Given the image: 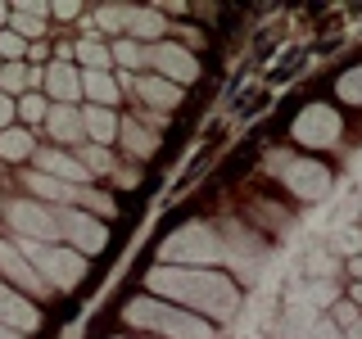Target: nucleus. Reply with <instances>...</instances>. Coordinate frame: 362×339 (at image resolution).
<instances>
[{
    "label": "nucleus",
    "mask_w": 362,
    "mask_h": 339,
    "mask_svg": "<svg viewBox=\"0 0 362 339\" xmlns=\"http://www.w3.org/2000/svg\"><path fill=\"white\" fill-rule=\"evenodd\" d=\"M145 64H150L158 77H168L173 86H186V82H195V77H199L195 54H190V50H181V45H173V41L145 45Z\"/></svg>",
    "instance_id": "1a4fd4ad"
},
{
    "label": "nucleus",
    "mask_w": 362,
    "mask_h": 339,
    "mask_svg": "<svg viewBox=\"0 0 362 339\" xmlns=\"http://www.w3.org/2000/svg\"><path fill=\"white\" fill-rule=\"evenodd\" d=\"M335 271H339V258L326 254V244H313L308 258H303V276H308V280H331Z\"/></svg>",
    "instance_id": "5701e85b"
},
{
    "label": "nucleus",
    "mask_w": 362,
    "mask_h": 339,
    "mask_svg": "<svg viewBox=\"0 0 362 339\" xmlns=\"http://www.w3.org/2000/svg\"><path fill=\"white\" fill-rule=\"evenodd\" d=\"M0 68H5V64H0Z\"/></svg>",
    "instance_id": "a18cd8bd"
},
{
    "label": "nucleus",
    "mask_w": 362,
    "mask_h": 339,
    "mask_svg": "<svg viewBox=\"0 0 362 339\" xmlns=\"http://www.w3.org/2000/svg\"><path fill=\"white\" fill-rule=\"evenodd\" d=\"M331 249H335V258H358L362 254V226H335L331 231Z\"/></svg>",
    "instance_id": "393cba45"
},
{
    "label": "nucleus",
    "mask_w": 362,
    "mask_h": 339,
    "mask_svg": "<svg viewBox=\"0 0 362 339\" xmlns=\"http://www.w3.org/2000/svg\"><path fill=\"white\" fill-rule=\"evenodd\" d=\"M349 303H354V308L362 312V280H354V290H349Z\"/></svg>",
    "instance_id": "a19ab883"
},
{
    "label": "nucleus",
    "mask_w": 362,
    "mask_h": 339,
    "mask_svg": "<svg viewBox=\"0 0 362 339\" xmlns=\"http://www.w3.org/2000/svg\"><path fill=\"white\" fill-rule=\"evenodd\" d=\"M303 339H344V331H339L331 316H317V321L308 326V335H303Z\"/></svg>",
    "instance_id": "c9c22d12"
},
{
    "label": "nucleus",
    "mask_w": 362,
    "mask_h": 339,
    "mask_svg": "<svg viewBox=\"0 0 362 339\" xmlns=\"http://www.w3.org/2000/svg\"><path fill=\"white\" fill-rule=\"evenodd\" d=\"M77 59H82L86 64V73H105V68L113 64V50H109V45H100V41H77Z\"/></svg>",
    "instance_id": "a878e982"
},
{
    "label": "nucleus",
    "mask_w": 362,
    "mask_h": 339,
    "mask_svg": "<svg viewBox=\"0 0 362 339\" xmlns=\"http://www.w3.org/2000/svg\"><path fill=\"white\" fill-rule=\"evenodd\" d=\"M37 167L45 177H54V181H64V186H86L90 172L82 167V158H68L64 150H41L37 154Z\"/></svg>",
    "instance_id": "ddd939ff"
},
{
    "label": "nucleus",
    "mask_w": 362,
    "mask_h": 339,
    "mask_svg": "<svg viewBox=\"0 0 362 339\" xmlns=\"http://www.w3.org/2000/svg\"><path fill=\"white\" fill-rule=\"evenodd\" d=\"M339 113L335 109H326V105H308L294 118V127H290V136L299 145H308V150H326V145H335L339 141Z\"/></svg>",
    "instance_id": "6e6552de"
},
{
    "label": "nucleus",
    "mask_w": 362,
    "mask_h": 339,
    "mask_svg": "<svg viewBox=\"0 0 362 339\" xmlns=\"http://www.w3.org/2000/svg\"><path fill=\"white\" fill-rule=\"evenodd\" d=\"M145 285H150V294H158L163 303H177V308L204 312V321H209V316L231 321V316L240 312V290H235V280L222 276V271L163 267V263H158V267L145 271Z\"/></svg>",
    "instance_id": "f257e3e1"
},
{
    "label": "nucleus",
    "mask_w": 362,
    "mask_h": 339,
    "mask_svg": "<svg viewBox=\"0 0 362 339\" xmlns=\"http://www.w3.org/2000/svg\"><path fill=\"white\" fill-rule=\"evenodd\" d=\"M45 90H50L54 105H73V100H82V73H77L73 64H50L45 68Z\"/></svg>",
    "instance_id": "4468645a"
},
{
    "label": "nucleus",
    "mask_w": 362,
    "mask_h": 339,
    "mask_svg": "<svg viewBox=\"0 0 362 339\" xmlns=\"http://www.w3.org/2000/svg\"><path fill=\"white\" fill-rule=\"evenodd\" d=\"M37 308H32L28 299H23L18 290H9V285H0V326H9V331H18V335H28V331H37Z\"/></svg>",
    "instance_id": "f8f14e48"
},
{
    "label": "nucleus",
    "mask_w": 362,
    "mask_h": 339,
    "mask_svg": "<svg viewBox=\"0 0 362 339\" xmlns=\"http://www.w3.org/2000/svg\"><path fill=\"white\" fill-rule=\"evenodd\" d=\"M59 18H77V0H59V5H50Z\"/></svg>",
    "instance_id": "58836bf2"
},
{
    "label": "nucleus",
    "mask_w": 362,
    "mask_h": 339,
    "mask_svg": "<svg viewBox=\"0 0 362 339\" xmlns=\"http://www.w3.org/2000/svg\"><path fill=\"white\" fill-rule=\"evenodd\" d=\"M82 95L90 105L100 109H113V100H118V82H113L109 73H82Z\"/></svg>",
    "instance_id": "4be33fe9"
},
{
    "label": "nucleus",
    "mask_w": 362,
    "mask_h": 339,
    "mask_svg": "<svg viewBox=\"0 0 362 339\" xmlns=\"http://www.w3.org/2000/svg\"><path fill=\"white\" fill-rule=\"evenodd\" d=\"M18 249L28 254V263L37 267V276L50 290H73L77 280H86V258L68 244H37V240H18Z\"/></svg>",
    "instance_id": "20e7f679"
},
{
    "label": "nucleus",
    "mask_w": 362,
    "mask_h": 339,
    "mask_svg": "<svg viewBox=\"0 0 362 339\" xmlns=\"http://www.w3.org/2000/svg\"><path fill=\"white\" fill-rule=\"evenodd\" d=\"M5 222L14 226L23 240H37V244H50V240H59V235H64L59 213L41 208V203H32V199H14V203H5Z\"/></svg>",
    "instance_id": "423d86ee"
},
{
    "label": "nucleus",
    "mask_w": 362,
    "mask_h": 339,
    "mask_svg": "<svg viewBox=\"0 0 362 339\" xmlns=\"http://www.w3.org/2000/svg\"><path fill=\"white\" fill-rule=\"evenodd\" d=\"M45 14H50V5H37V0L9 5V28H14L23 41H28V37H41V32H45Z\"/></svg>",
    "instance_id": "f3484780"
},
{
    "label": "nucleus",
    "mask_w": 362,
    "mask_h": 339,
    "mask_svg": "<svg viewBox=\"0 0 362 339\" xmlns=\"http://www.w3.org/2000/svg\"><path fill=\"white\" fill-rule=\"evenodd\" d=\"M0 23H9V5H0Z\"/></svg>",
    "instance_id": "c03bdc74"
},
{
    "label": "nucleus",
    "mask_w": 362,
    "mask_h": 339,
    "mask_svg": "<svg viewBox=\"0 0 362 339\" xmlns=\"http://www.w3.org/2000/svg\"><path fill=\"white\" fill-rule=\"evenodd\" d=\"M0 271H5V280H14L18 290H32V294H45V290H50L37 276V267L28 263V254H23L18 244H0Z\"/></svg>",
    "instance_id": "9d476101"
},
{
    "label": "nucleus",
    "mask_w": 362,
    "mask_h": 339,
    "mask_svg": "<svg viewBox=\"0 0 362 339\" xmlns=\"http://www.w3.org/2000/svg\"><path fill=\"white\" fill-rule=\"evenodd\" d=\"M272 167H281V181L290 186V195H299V199H308V203H317V199H326L331 195V172H326L317 158H286V154H272Z\"/></svg>",
    "instance_id": "39448f33"
},
{
    "label": "nucleus",
    "mask_w": 362,
    "mask_h": 339,
    "mask_svg": "<svg viewBox=\"0 0 362 339\" xmlns=\"http://www.w3.org/2000/svg\"><path fill=\"white\" fill-rule=\"evenodd\" d=\"M82 127H86V136H90L95 145H105V150H109V145L118 141V127H122V118H118L113 109L86 105V109H82Z\"/></svg>",
    "instance_id": "2eb2a0df"
},
{
    "label": "nucleus",
    "mask_w": 362,
    "mask_h": 339,
    "mask_svg": "<svg viewBox=\"0 0 362 339\" xmlns=\"http://www.w3.org/2000/svg\"><path fill=\"white\" fill-rule=\"evenodd\" d=\"M118 141H122V150L127 154H136V158H150L154 154V131L145 127L141 118H122V127H118Z\"/></svg>",
    "instance_id": "6ab92c4d"
},
{
    "label": "nucleus",
    "mask_w": 362,
    "mask_h": 339,
    "mask_svg": "<svg viewBox=\"0 0 362 339\" xmlns=\"http://www.w3.org/2000/svg\"><path fill=\"white\" fill-rule=\"evenodd\" d=\"M68 203H82V208H90V213H109V218H113V199L95 195V190H86V186H73V199H68Z\"/></svg>",
    "instance_id": "c85d7f7f"
},
{
    "label": "nucleus",
    "mask_w": 362,
    "mask_h": 339,
    "mask_svg": "<svg viewBox=\"0 0 362 339\" xmlns=\"http://www.w3.org/2000/svg\"><path fill=\"white\" fill-rule=\"evenodd\" d=\"M45 113H50V105H45L41 95H23L18 100V118L23 122H45Z\"/></svg>",
    "instance_id": "f704fd0d"
},
{
    "label": "nucleus",
    "mask_w": 362,
    "mask_h": 339,
    "mask_svg": "<svg viewBox=\"0 0 362 339\" xmlns=\"http://www.w3.org/2000/svg\"><path fill=\"white\" fill-rule=\"evenodd\" d=\"M23 50H28V45H23L18 32H0V54H5V59H18Z\"/></svg>",
    "instance_id": "e433bc0d"
},
{
    "label": "nucleus",
    "mask_w": 362,
    "mask_h": 339,
    "mask_svg": "<svg viewBox=\"0 0 362 339\" xmlns=\"http://www.w3.org/2000/svg\"><path fill=\"white\" fill-rule=\"evenodd\" d=\"M18 118V105H14V95H5L0 90V131H9V122Z\"/></svg>",
    "instance_id": "4c0bfd02"
},
{
    "label": "nucleus",
    "mask_w": 362,
    "mask_h": 339,
    "mask_svg": "<svg viewBox=\"0 0 362 339\" xmlns=\"http://www.w3.org/2000/svg\"><path fill=\"white\" fill-rule=\"evenodd\" d=\"M82 167L90 177H100V172H113V158H109L105 145H86V150H82Z\"/></svg>",
    "instance_id": "c756f323"
},
{
    "label": "nucleus",
    "mask_w": 362,
    "mask_h": 339,
    "mask_svg": "<svg viewBox=\"0 0 362 339\" xmlns=\"http://www.w3.org/2000/svg\"><path fill=\"white\" fill-rule=\"evenodd\" d=\"M286 299H299V303H308V308H317V312L326 316L339 303V294H335V280H308V276H303L299 285H290Z\"/></svg>",
    "instance_id": "dca6fc26"
},
{
    "label": "nucleus",
    "mask_w": 362,
    "mask_h": 339,
    "mask_svg": "<svg viewBox=\"0 0 362 339\" xmlns=\"http://www.w3.org/2000/svg\"><path fill=\"white\" fill-rule=\"evenodd\" d=\"M127 18H132V5H100L95 9V23L105 32H127Z\"/></svg>",
    "instance_id": "cd10ccee"
},
{
    "label": "nucleus",
    "mask_w": 362,
    "mask_h": 339,
    "mask_svg": "<svg viewBox=\"0 0 362 339\" xmlns=\"http://www.w3.org/2000/svg\"><path fill=\"white\" fill-rule=\"evenodd\" d=\"M326 316H331V321L339 326V331H354V326L362 321V312H358V308H354V303H349V299H339V303H335V308L326 312Z\"/></svg>",
    "instance_id": "72a5a7b5"
},
{
    "label": "nucleus",
    "mask_w": 362,
    "mask_h": 339,
    "mask_svg": "<svg viewBox=\"0 0 362 339\" xmlns=\"http://www.w3.org/2000/svg\"><path fill=\"white\" fill-rule=\"evenodd\" d=\"M32 150H37V141H32V131H23V127H9V131H0V158H9V163H18V158H28Z\"/></svg>",
    "instance_id": "b1692460"
},
{
    "label": "nucleus",
    "mask_w": 362,
    "mask_h": 339,
    "mask_svg": "<svg viewBox=\"0 0 362 339\" xmlns=\"http://www.w3.org/2000/svg\"><path fill=\"white\" fill-rule=\"evenodd\" d=\"M28 186H32V195H41V199H59V203L73 199V186H64V181H54V177H45V172H32Z\"/></svg>",
    "instance_id": "bb28decb"
},
{
    "label": "nucleus",
    "mask_w": 362,
    "mask_h": 339,
    "mask_svg": "<svg viewBox=\"0 0 362 339\" xmlns=\"http://www.w3.org/2000/svg\"><path fill=\"white\" fill-rule=\"evenodd\" d=\"M0 339H23L18 331H9V326H0Z\"/></svg>",
    "instance_id": "79ce46f5"
},
{
    "label": "nucleus",
    "mask_w": 362,
    "mask_h": 339,
    "mask_svg": "<svg viewBox=\"0 0 362 339\" xmlns=\"http://www.w3.org/2000/svg\"><path fill=\"white\" fill-rule=\"evenodd\" d=\"M45 127H50L54 141H82V136H86L82 113H77L73 105H50V113H45Z\"/></svg>",
    "instance_id": "a211bd4d"
},
{
    "label": "nucleus",
    "mask_w": 362,
    "mask_h": 339,
    "mask_svg": "<svg viewBox=\"0 0 362 339\" xmlns=\"http://www.w3.org/2000/svg\"><path fill=\"white\" fill-rule=\"evenodd\" d=\"M127 32H132L136 41H145V45H158V41H163V32H168V23H163L158 9H132Z\"/></svg>",
    "instance_id": "412c9836"
},
{
    "label": "nucleus",
    "mask_w": 362,
    "mask_h": 339,
    "mask_svg": "<svg viewBox=\"0 0 362 339\" xmlns=\"http://www.w3.org/2000/svg\"><path fill=\"white\" fill-rule=\"evenodd\" d=\"M59 226H64V235H68L77 249H82V254H100V249H105V240H109L105 226H100L95 218H86V213H64Z\"/></svg>",
    "instance_id": "9b49d317"
},
{
    "label": "nucleus",
    "mask_w": 362,
    "mask_h": 339,
    "mask_svg": "<svg viewBox=\"0 0 362 339\" xmlns=\"http://www.w3.org/2000/svg\"><path fill=\"white\" fill-rule=\"evenodd\" d=\"M158 254H163V267H204V271H213V263L222 258V235L213 231V226H204V222H186L181 231H173L163 244H158Z\"/></svg>",
    "instance_id": "7ed1b4c3"
},
{
    "label": "nucleus",
    "mask_w": 362,
    "mask_h": 339,
    "mask_svg": "<svg viewBox=\"0 0 362 339\" xmlns=\"http://www.w3.org/2000/svg\"><path fill=\"white\" fill-rule=\"evenodd\" d=\"M344 267H349V276H354V280H362V254H358V258H349Z\"/></svg>",
    "instance_id": "ea45409f"
},
{
    "label": "nucleus",
    "mask_w": 362,
    "mask_h": 339,
    "mask_svg": "<svg viewBox=\"0 0 362 339\" xmlns=\"http://www.w3.org/2000/svg\"><path fill=\"white\" fill-rule=\"evenodd\" d=\"M23 82H28V68H23V64H5V68H0V90H5V95H18Z\"/></svg>",
    "instance_id": "473e14b6"
},
{
    "label": "nucleus",
    "mask_w": 362,
    "mask_h": 339,
    "mask_svg": "<svg viewBox=\"0 0 362 339\" xmlns=\"http://www.w3.org/2000/svg\"><path fill=\"white\" fill-rule=\"evenodd\" d=\"M122 321L136 326V331H154L163 339H213V326L204 316H190L186 308L177 303H163V299H132L122 308Z\"/></svg>",
    "instance_id": "f03ea898"
},
{
    "label": "nucleus",
    "mask_w": 362,
    "mask_h": 339,
    "mask_svg": "<svg viewBox=\"0 0 362 339\" xmlns=\"http://www.w3.org/2000/svg\"><path fill=\"white\" fill-rule=\"evenodd\" d=\"M354 177H358V186H362V154H358V163H354Z\"/></svg>",
    "instance_id": "37998d69"
},
{
    "label": "nucleus",
    "mask_w": 362,
    "mask_h": 339,
    "mask_svg": "<svg viewBox=\"0 0 362 339\" xmlns=\"http://www.w3.org/2000/svg\"><path fill=\"white\" fill-rule=\"evenodd\" d=\"M136 90H141V100H150L154 109H173V105H181V86H173L168 77H158V73H145L141 82H136Z\"/></svg>",
    "instance_id": "aec40b11"
},
{
    "label": "nucleus",
    "mask_w": 362,
    "mask_h": 339,
    "mask_svg": "<svg viewBox=\"0 0 362 339\" xmlns=\"http://www.w3.org/2000/svg\"><path fill=\"white\" fill-rule=\"evenodd\" d=\"M222 258L235 267V276H240V280H254L258 271L267 267V244L258 240V235H249L245 226H226V235H222Z\"/></svg>",
    "instance_id": "0eeeda50"
},
{
    "label": "nucleus",
    "mask_w": 362,
    "mask_h": 339,
    "mask_svg": "<svg viewBox=\"0 0 362 339\" xmlns=\"http://www.w3.org/2000/svg\"><path fill=\"white\" fill-rule=\"evenodd\" d=\"M113 64H122V68L145 64V45L141 41H118V45H113Z\"/></svg>",
    "instance_id": "2f4dec72"
},
{
    "label": "nucleus",
    "mask_w": 362,
    "mask_h": 339,
    "mask_svg": "<svg viewBox=\"0 0 362 339\" xmlns=\"http://www.w3.org/2000/svg\"><path fill=\"white\" fill-rule=\"evenodd\" d=\"M339 100H349V105H362V64L358 68H349L344 77H339Z\"/></svg>",
    "instance_id": "7c9ffc66"
}]
</instances>
